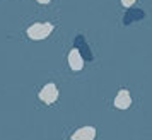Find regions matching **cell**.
Returning <instances> with one entry per match:
<instances>
[{
  "mask_svg": "<svg viewBox=\"0 0 152 140\" xmlns=\"http://www.w3.org/2000/svg\"><path fill=\"white\" fill-rule=\"evenodd\" d=\"M51 31H53L51 24H48V22H38V24H33L28 29V36L31 39H45Z\"/></svg>",
  "mask_w": 152,
  "mask_h": 140,
  "instance_id": "6da1fadb",
  "label": "cell"
},
{
  "mask_svg": "<svg viewBox=\"0 0 152 140\" xmlns=\"http://www.w3.org/2000/svg\"><path fill=\"white\" fill-rule=\"evenodd\" d=\"M56 98H58V89H56L55 84H46L43 87V91L39 92V99L45 101L46 104H51V103H55Z\"/></svg>",
  "mask_w": 152,
  "mask_h": 140,
  "instance_id": "7a4b0ae2",
  "label": "cell"
},
{
  "mask_svg": "<svg viewBox=\"0 0 152 140\" xmlns=\"http://www.w3.org/2000/svg\"><path fill=\"white\" fill-rule=\"evenodd\" d=\"M74 48L79 50V53H80V56H82L84 60H92V58H94L92 53H91V48L87 46V43H86V39H84V36H77L75 38Z\"/></svg>",
  "mask_w": 152,
  "mask_h": 140,
  "instance_id": "3957f363",
  "label": "cell"
},
{
  "mask_svg": "<svg viewBox=\"0 0 152 140\" xmlns=\"http://www.w3.org/2000/svg\"><path fill=\"white\" fill-rule=\"evenodd\" d=\"M94 137H96V130L92 126H84L72 135V140H94Z\"/></svg>",
  "mask_w": 152,
  "mask_h": 140,
  "instance_id": "277c9868",
  "label": "cell"
},
{
  "mask_svg": "<svg viewBox=\"0 0 152 140\" xmlns=\"http://www.w3.org/2000/svg\"><path fill=\"white\" fill-rule=\"evenodd\" d=\"M69 65L72 70H80L84 67V58L80 56V53H79V50H72L69 55Z\"/></svg>",
  "mask_w": 152,
  "mask_h": 140,
  "instance_id": "5b68a950",
  "label": "cell"
},
{
  "mask_svg": "<svg viewBox=\"0 0 152 140\" xmlns=\"http://www.w3.org/2000/svg\"><path fill=\"white\" fill-rule=\"evenodd\" d=\"M130 104H132V98H130V94H128V91H120L118 92L116 99H115V106L120 108V109H126Z\"/></svg>",
  "mask_w": 152,
  "mask_h": 140,
  "instance_id": "8992f818",
  "label": "cell"
},
{
  "mask_svg": "<svg viewBox=\"0 0 152 140\" xmlns=\"http://www.w3.org/2000/svg\"><path fill=\"white\" fill-rule=\"evenodd\" d=\"M144 17H145L144 10H138V9H135V10H128V12L125 14V17H123V24L125 26H128V24H132V22H135V21H140V19H144Z\"/></svg>",
  "mask_w": 152,
  "mask_h": 140,
  "instance_id": "52a82bcc",
  "label": "cell"
},
{
  "mask_svg": "<svg viewBox=\"0 0 152 140\" xmlns=\"http://www.w3.org/2000/svg\"><path fill=\"white\" fill-rule=\"evenodd\" d=\"M133 2H135V0H121V4H123L125 7H130V5L133 4Z\"/></svg>",
  "mask_w": 152,
  "mask_h": 140,
  "instance_id": "ba28073f",
  "label": "cell"
},
{
  "mask_svg": "<svg viewBox=\"0 0 152 140\" xmlns=\"http://www.w3.org/2000/svg\"><path fill=\"white\" fill-rule=\"evenodd\" d=\"M38 2H39V4H48L50 0H38Z\"/></svg>",
  "mask_w": 152,
  "mask_h": 140,
  "instance_id": "9c48e42d",
  "label": "cell"
}]
</instances>
